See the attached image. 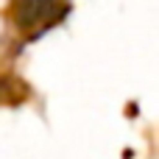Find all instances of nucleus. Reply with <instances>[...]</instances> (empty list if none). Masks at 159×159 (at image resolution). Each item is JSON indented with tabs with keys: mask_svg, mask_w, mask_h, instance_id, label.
Masks as SVG:
<instances>
[{
	"mask_svg": "<svg viewBox=\"0 0 159 159\" xmlns=\"http://www.w3.org/2000/svg\"><path fill=\"white\" fill-rule=\"evenodd\" d=\"M14 25L22 31L25 42L39 39L45 31L59 25L70 14V3L64 0H14Z\"/></svg>",
	"mask_w": 159,
	"mask_h": 159,
	"instance_id": "nucleus-1",
	"label": "nucleus"
}]
</instances>
